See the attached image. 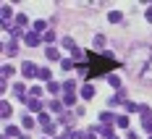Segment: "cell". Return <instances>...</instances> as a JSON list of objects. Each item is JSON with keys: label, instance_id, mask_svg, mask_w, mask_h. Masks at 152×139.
I'll use <instances>...</instances> for the list:
<instances>
[{"label": "cell", "instance_id": "11", "mask_svg": "<svg viewBox=\"0 0 152 139\" xmlns=\"http://www.w3.org/2000/svg\"><path fill=\"white\" fill-rule=\"evenodd\" d=\"M94 45L102 50V47H105V37H94Z\"/></svg>", "mask_w": 152, "mask_h": 139}, {"label": "cell", "instance_id": "6", "mask_svg": "<svg viewBox=\"0 0 152 139\" xmlns=\"http://www.w3.org/2000/svg\"><path fill=\"white\" fill-rule=\"evenodd\" d=\"M24 74H26V76H34V74H37V68H34L31 63H24Z\"/></svg>", "mask_w": 152, "mask_h": 139}, {"label": "cell", "instance_id": "5", "mask_svg": "<svg viewBox=\"0 0 152 139\" xmlns=\"http://www.w3.org/2000/svg\"><path fill=\"white\" fill-rule=\"evenodd\" d=\"M92 94H94V87L92 84H84L81 87V97H92Z\"/></svg>", "mask_w": 152, "mask_h": 139}, {"label": "cell", "instance_id": "16", "mask_svg": "<svg viewBox=\"0 0 152 139\" xmlns=\"http://www.w3.org/2000/svg\"><path fill=\"white\" fill-rule=\"evenodd\" d=\"M102 124H113V116L110 113H102Z\"/></svg>", "mask_w": 152, "mask_h": 139}, {"label": "cell", "instance_id": "3", "mask_svg": "<svg viewBox=\"0 0 152 139\" xmlns=\"http://www.w3.org/2000/svg\"><path fill=\"white\" fill-rule=\"evenodd\" d=\"M24 40H26V45H29V47H37V45H39V37H37V34H26Z\"/></svg>", "mask_w": 152, "mask_h": 139}, {"label": "cell", "instance_id": "2", "mask_svg": "<svg viewBox=\"0 0 152 139\" xmlns=\"http://www.w3.org/2000/svg\"><path fill=\"white\" fill-rule=\"evenodd\" d=\"M142 81H144V84H152V61H147V68H144V74H142Z\"/></svg>", "mask_w": 152, "mask_h": 139}, {"label": "cell", "instance_id": "15", "mask_svg": "<svg viewBox=\"0 0 152 139\" xmlns=\"http://www.w3.org/2000/svg\"><path fill=\"white\" fill-rule=\"evenodd\" d=\"M47 58H50V61H55V58H58V50H53V47H50V50H47Z\"/></svg>", "mask_w": 152, "mask_h": 139}, {"label": "cell", "instance_id": "17", "mask_svg": "<svg viewBox=\"0 0 152 139\" xmlns=\"http://www.w3.org/2000/svg\"><path fill=\"white\" fill-rule=\"evenodd\" d=\"M147 18H150V21H152V8H150V11H147Z\"/></svg>", "mask_w": 152, "mask_h": 139}, {"label": "cell", "instance_id": "18", "mask_svg": "<svg viewBox=\"0 0 152 139\" xmlns=\"http://www.w3.org/2000/svg\"><path fill=\"white\" fill-rule=\"evenodd\" d=\"M107 139H115V137H107Z\"/></svg>", "mask_w": 152, "mask_h": 139}, {"label": "cell", "instance_id": "12", "mask_svg": "<svg viewBox=\"0 0 152 139\" xmlns=\"http://www.w3.org/2000/svg\"><path fill=\"white\" fill-rule=\"evenodd\" d=\"M0 113H3V118H8V116H11V105H3V108H0Z\"/></svg>", "mask_w": 152, "mask_h": 139}, {"label": "cell", "instance_id": "9", "mask_svg": "<svg viewBox=\"0 0 152 139\" xmlns=\"http://www.w3.org/2000/svg\"><path fill=\"white\" fill-rule=\"evenodd\" d=\"M126 110H129V113H134V110H142V108H139L137 102H126Z\"/></svg>", "mask_w": 152, "mask_h": 139}, {"label": "cell", "instance_id": "1", "mask_svg": "<svg viewBox=\"0 0 152 139\" xmlns=\"http://www.w3.org/2000/svg\"><path fill=\"white\" fill-rule=\"evenodd\" d=\"M118 61H113L110 55H94V53H87V79H94L97 74H105L110 68H115Z\"/></svg>", "mask_w": 152, "mask_h": 139}, {"label": "cell", "instance_id": "13", "mask_svg": "<svg viewBox=\"0 0 152 139\" xmlns=\"http://www.w3.org/2000/svg\"><path fill=\"white\" fill-rule=\"evenodd\" d=\"M61 66H63V71H71V68H74V63H71V61H61Z\"/></svg>", "mask_w": 152, "mask_h": 139}, {"label": "cell", "instance_id": "8", "mask_svg": "<svg viewBox=\"0 0 152 139\" xmlns=\"http://www.w3.org/2000/svg\"><path fill=\"white\" fill-rule=\"evenodd\" d=\"M107 81H110V84H113V87H115V89H118V87H121V79H118V76H107Z\"/></svg>", "mask_w": 152, "mask_h": 139}, {"label": "cell", "instance_id": "14", "mask_svg": "<svg viewBox=\"0 0 152 139\" xmlns=\"http://www.w3.org/2000/svg\"><path fill=\"white\" fill-rule=\"evenodd\" d=\"M21 124H24V129H31V126H34V121H31L29 116H26V118H24V121H21Z\"/></svg>", "mask_w": 152, "mask_h": 139}, {"label": "cell", "instance_id": "10", "mask_svg": "<svg viewBox=\"0 0 152 139\" xmlns=\"http://www.w3.org/2000/svg\"><path fill=\"white\" fill-rule=\"evenodd\" d=\"M115 124L121 126V129H129V118H123V116H121V118H118V121H115Z\"/></svg>", "mask_w": 152, "mask_h": 139}, {"label": "cell", "instance_id": "19", "mask_svg": "<svg viewBox=\"0 0 152 139\" xmlns=\"http://www.w3.org/2000/svg\"><path fill=\"white\" fill-rule=\"evenodd\" d=\"M150 139H152V137H150Z\"/></svg>", "mask_w": 152, "mask_h": 139}, {"label": "cell", "instance_id": "4", "mask_svg": "<svg viewBox=\"0 0 152 139\" xmlns=\"http://www.w3.org/2000/svg\"><path fill=\"white\" fill-rule=\"evenodd\" d=\"M26 105H29V110H42V102H39L37 97H31V100H26Z\"/></svg>", "mask_w": 152, "mask_h": 139}, {"label": "cell", "instance_id": "7", "mask_svg": "<svg viewBox=\"0 0 152 139\" xmlns=\"http://www.w3.org/2000/svg\"><path fill=\"white\" fill-rule=\"evenodd\" d=\"M121 18H123V16L118 13V11H113V13H110V21H113V24H121Z\"/></svg>", "mask_w": 152, "mask_h": 139}]
</instances>
